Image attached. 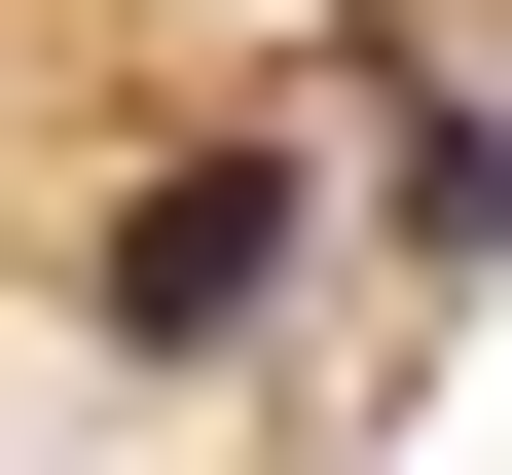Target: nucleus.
Masks as SVG:
<instances>
[{
    "label": "nucleus",
    "instance_id": "obj_1",
    "mask_svg": "<svg viewBox=\"0 0 512 475\" xmlns=\"http://www.w3.org/2000/svg\"><path fill=\"white\" fill-rule=\"evenodd\" d=\"M256 293H293V183H256V147H183L147 220H110V329H147V366H220Z\"/></svg>",
    "mask_w": 512,
    "mask_h": 475
},
{
    "label": "nucleus",
    "instance_id": "obj_2",
    "mask_svg": "<svg viewBox=\"0 0 512 475\" xmlns=\"http://www.w3.org/2000/svg\"><path fill=\"white\" fill-rule=\"evenodd\" d=\"M403 220H439V256H512V110H476V147H439V183H403Z\"/></svg>",
    "mask_w": 512,
    "mask_h": 475
}]
</instances>
